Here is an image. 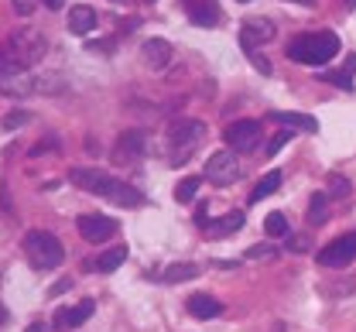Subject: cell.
<instances>
[{
  "label": "cell",
  "mask_w": 356,
  "mask_h": 332,
  "mask_svg": "<svg viewBox=\"0 0 356 332\" xmlns=\"http://www.w3.org/2000/svg\"><path fill=\"white\" fill-rule=\"evenodd\" d=\"M69 182L99 195V199H106V202H113V206H124V209H140L147 202L140 189H134V185L99 172V168H69Z\"/></svg>",
  "instance_id": "cell-1"
},
{
  "label": "cell",
  "mask_w": 356,
  "mask_h": 332,
  "mask_svg": "<svg viewBox=\"0 0 356 332\" xmlns=\"http://www.w3.org/2000/svg\"><path fill=\"white\" fill-rule=\"evenodd\" d=\"M339 38L332 31H309L288 42V58L298 65H325L329 58H336Z\"/></svg>",
  "instance_id": "cell-2"
},
{
  "label": "cell",
  "mask_w": 356,
  "mask_h": 332,
  "mask_svg": "<svg viewBox=\"0 0 356 332\" xmlns=\"http://www.w3.org/2000/svg\"><path fill=\"white\" fill-rule=\"evenodd\" d=\"M21 247H24V254H28V260H31L35 271H55L65 260L62 240L55 237V233H48V230H28Z\"/></svg>",
  "instance_id": "cell-3"
},
{
  "label": "cell",
  "mask_w": 356,
  "mask_h": 332,
  "mask_svg": "<svg viewBox=\"0 0 356 332\" xmlns=\"http://www.w3.org/2000/svg\"><path fill=\"white\" fill-rule=\"evenodd\" d=\"M202 138H206V124H199V120H175L168 127V141L175 147V161H185Z\"/></svg>",
  "instance_id": "cell-4"
},
{
  "label": "cell",
  "mask_w": 356,
  "mask_h": 332,
  "mask_svg": "<svg viewBox=\"0 0 356 332\" xmlns=\"http://www.w3.org/2000/svg\"><path fill=\"white\" fill-rule=\"evenodd\" d=\"M7 51L21 62V65H31V62H38L44 55V48H48V42H44L38 31H31V28H24V31H14L10 38H7Z\"/></svg>",
  "instance_id": "cell-5"
},
{
  "label": "cell",
  "mask_w": 356,
  "mask_h": 332,
  "mask_svg": "<svg viewBox=\"0 0 356 332\" xmlns=\"http://www.w3.org/2000/svg\"><path fill=\"white\" fill-rule=\"evenodd\" d=\"M315 260H318L322 267H346V264H353L356 260V230L336 237L332 243H325V247L315 254Z\"/></svg>",
  "instance_id": "cell-6"
},
{
  "label": "cell",
  "mask_w": 356,
  "mask_h": 332,
  "mask_svg": "<svg viewBox=\"0 0 356 332\" xmlns=\"http://www.w3.org/2000/svg\"><path fill=\"white\" fill-rule=\"evenodd\" d=\"M206 179L213 182V185H233L236 179H240V165H236V158H233V151H216V154H209V161H206Z\"/></svg>",
  "instance_id": "cell-7"
},
{
  "label": "cell",
  "mask_w": 356,
  "mask_h": 332,
  "mask_svg": "<svg viewBox=\"0 0 356 332\" xmlns=\"http://www.w3.org/2000/svg\"><path fill=\"white\" fill-rule=\"evenodd\" d=\"M76 230L86 243H106V240L117 233V219L113 216H103V213H86L76 219Z\"/></svg>",
  "instance_id": "cell-8"
},
{
  "label": "cell",
  "mask_w": 356,
  "mask_h": 332,
  "mask_svg": "<svg viewBox=\"0 0 356 332\" xmlns=\"http://www.w3.org/2000/svg\"><path fill=\"white\" fill-rule=\"evenodd\" d=\"M267 42H274V21H267V17H243V24H240V45L254 55L257 45H267Z\"/></svg>",
  "instance_id": "cell-9"
},
{
  "label": "cell",
  "mask_w": 356,
  "mask_h": 332,
  "mask_svg": "<svg viewBox=\"0 0 356 332\" xmlns=\"http://www.w3.org/2000/svg\"><path fill=\"white\" fill-rule=\"evenodd\" d=\"M222 138H226V144L233 151H254L257 141H261V124L257 120H233Z\"/></svg>",
  "instance_id": "cell-10"
},
{
  "label": "cell",
  "mask_w": 356,
  "mask_h": 332,
  "mask_svg": "<svg viewBox=\"0 0 356 332\" xmlns=\"http://www.w3.org/2000/svg\"><path fill=\"white\" fill-rule=\"evenodd\" d=\"M144 151H147V134H144V131H124V134L117 138L113 158H117V161H137Z\"/></svg>",
  "instance_id": "cell-11"
},
{
  "label": "cell",
  "mask_w": 356,
  "mask_h": 332,
  "mask_svg": "<svg viewBox=\"0 0 356 332\" xmlns=\"http://www.w3.org/2000/svg\"><path fill=\"white\" fill-rule=\"evenodd\" d=\"M96 312V301H79V305H69V308H58L55 315V326L58 329H79L83 322H89V315Z\"/></svg>",
  "instance_id": "cell-12"
},
{
  "label": "cell",
  "mask_w": 356,
  "mask_h": 332,
  "mask_svg": "<svg viewBox=\"0 0 356 332\" xmlns=\"http://www.w3.org/2000/svg\"><path fill=\"white\" fill-rule=\"evenodd\" d=\"M140 58H144V65L147 69H165L168 62H172V45L165 42V38H151V42H144L140 45Z\"/></svg>",
  "instance_id": "cell-13"
},
{
  "label": "cell",
  "mask_w": 356,
  "mask_h": 332,
  "mask_svg": "<svg viewBox=\"0 0 356 332\" xmlns=\"http://www.w3.org/2000/svg\"><path fill=\"white\" fill-rule=\"evenodd\" d=\"M188 21L199 28H216L220 24V7L216 0H192L188 3Z\"/></svg>",
  "instance_id": "cell-14"
},
{
  "label": "cell",
  "mask_w": 356,
  "mask_h": 332,
  "mask_svg": "<svg viewBox=\"0 0 356 332\" xmlns=\"http://www.w3.org/2000/svg\"><path fill=\"white\" fill-rule=\"evenodd\" d=\"M185 308H188V315L192 319H220L222 315V305L213 298V294H192L188 301H185Z\"/></svg>",
  "instance_id": "cell-15"
},
{
  "label": "cell",
  "mask_w": 356,
  "mask_h": 332,
  "mask_svg": "<svg viewBox=\"0 0 356 332\" xmlns=\"http://www.w3.org/2000/svg\"><path fill=\"white\" fill-rule=\"evenodd\" d=\"M69 31L79 35V38H86L89 31H96V10L89 3H76L69 10Z\"/></svg>",
  "instance_id": "cell-16"
},
{
  "label": "cell",
  "mask_w": 356,
  "mask_h": 332,
  "mask_svg": "<svg viewBox=\"0 0 356 332\" xmlns=\"http://www.w3.org/2000/svg\"><path fill=\"white\" fill-rule=\"evenodd\" d=\"M353 76H356V51L346 55V65L343 69H325V72H318V79L322 83H332V86H339V90H353Z\"/></svg>",
  "instance_id": "cell-17"
},
{
  "label": "cell",
  "mask_w": 356,
  "mask_h": 332,
  "mask_svg": "<svg viewBox=\"0 0 356 332\" xmlns=\"http://www.w3.org/2000/svg\"><path fill=\"white\" fill-rule=\"evenodd\" d=\"M281 127H288V131H305V134H315L318 131V120L309 117V113H295V110H288V113H270Z\"/></svg>",
  "instance_id": "cell-18"
},
{
  "label": "cell",
  "mask_w": 356,
  "mask_h": 332,
  "mask_svg": "<svg viewBox=\"0 0 356 332\" xmlns=\"http://www.w3.org/2000/svg\"><path fill=\"white\" fill-rule=\"evenodd\" d=\"M240 226H243V213L233 209V213H226L220 219H213V223L206 226V233H209V237H229V233H236Z\"/></svg>",
  "instance_id": "cell-19"
},
{
  "label": "cell",
  "mask_w": 356,
  "mask_h": 332,
  "mask_svg": "<svg viewBox=\"0 0 356 332\" xmlns=\"http://www.w3.org/2000/svg\"><path fill=\"white\" fill-rule=\"evenodd\" d=\"M124 260H127V243L110 247L106 254H99V257H96V271H99V274H113V271H117Z\"/></svg>",
  "instance_id": "cell-20"
},
{
  "label": "cell",
  "mask_w": 356,
  "mask_h": 332,
  "mask_svg": "<svg viewBox=\"0 0 356 332\" xmlns=\"http://www.w3.org/2000/svg\"><path fill=\"white\" fill-rule=\"evenodd\" d=\"M305 219H309L312 226H322V223L329 219V192H315V195H312Z\"/></svg>",
  "instance_id": "cell-21"
},
{
  "label": "cell",
  "mask_w": 356,
  "mask_h": 332,
  "mask_svg": "<svg viewBox=\"0 0 356 332\" xmlns=\"http://www.w3.org/2000/svg\"><path fill=\"white\" fill-rule=\"evenodd\" d=\"M199 274H202V267H199V264H172V267H165L161 281H168V285H181V281H192V278H199Z\"/></svg>",
  "instance_id": "cell-22"
},
{
  "label": "cell",
  "mask_w": 356,
  "mask_h": 332,
  "mask_svg": "<svg viewBox=\"0 0 356 332\" xmlns=\"http://www.w3.org/2000/svg\"><path fill=\"white\" fill-rule=\"evenodd\" d=\"M277 189H281V172H277V168H270L264 179L254 185V192H250V202H261V199H267V195H274Z\"/></svg>",
  "instance_id": "cell-23"
},
{
  "label": "cell",
  "mask_w": 356,
  "mask_h": 332,
  "mask_svg": "<svg viewBox=\"0 0 356 332\" xmlns=\"http://www.w3.org/2000/svg\"><path fill=\"white\" fill-rule=\"evenodd\" d=\"M199 185H202V179H199V175L181 179V182L175 185V202H192V199H195V192H199Z\"/></svg>",
  "instance_id": "cell-24"
},
{
  "label": "cell",
  "mask_w": 356,
  "mask_h": 332,
  "mask_svg": "<svg viewBox=\"0 0 356 332\" xmlns=\"http://www.w3.org/2000/svg\"><path fill=\"white\" fill-rule=\"evenodd\" d=\"M350 192H353V185H350L346 175H339V172L329 175V199H346Z\"/></svg>",
  "instance_id": "cell-25"
},
{
  "label": "cell",
  "mask_w": 356,
  "mask_h": 332,
  "mask_svg": "<svg viewBox=\"0 0 356 332\" xmlns=\"http://www.w3.org/2000/svg\"><path fill=\"white\" fill-rule=\"evenodd\" d=\"M264 230L270 237H288V216H284V213H267Z\"/></svg>",
  "instance_id": "cell-26"
},
{
  "label": "cell",
  "mask_w": 356,
  "mask_h": 332,
  "mask_svg": "<svg viewBox=\"0 0 356 332\" xmlns=\"http://www.w3.org/2000/svg\"><path fill=\"white\" fill-rule=\"evenodd\" d=\"M288 250H291V254H309L312 250V240L305 237V233H288Z\"/></svg>",
  "instance_id": "cell-27"
},
{
  "label": "cell",
  "mask_w": 356,
  "mask_h": 332,
  "mask_svg": "<svg viewBox=\"0 0 356 332\" xmlns=\"http://www.w3.org/2000/svg\"><path fill=\"white\" fill-rule=\"evenodd\" d=\"M270 257H274V247L270 243H254L247 250V260H270Z\"/></svg>",
  "instance_id": "cell-28"
},
{
  "label": "cell",
  "mask_w": 356,
  "mask_h": 332,
  "mask_svg": "<svg viewBox=\"0 0 356 332\" xmlns=\"http://www.w3.org/2000/svg\"><path fill=\"white\" fill-rule=\"evenodd\" d=\"M28 120H31V117H28L24 110H14V113H7V117H3V131H14V127H24Z\"/></svg>",
  "instance_id": "cell-29"
},
{
  "label": "cell",
  "mask_w": 356,
  "mask_h": 332,
  "mask_svg": "<svg viewBox=\"0 0 356 332\" xmlns=\"http://www.w3.org/2000/svg\"><path fill=\"white\" fill-rule=\"evenodd\" d=\"M288 141H291V131H281V134H274V138H270V144H267V154H277V151H281V147H284Z\"/></svg>",
  "instance_id": "cell-30"
},
{
  "label": "cell",
  "mask_w": 356,
  "mask_h": 332,
  "mask_svg": "<svg viewBox=\"0 0 356 332\" xmlns=\"http://www.w3.org/2000/svg\"><path fill=\"white\" fill-rule=\"evenodd\" d=\"M35 3H38V0H10L14 14H21V17H31V14H35Z\"/></svg>",
  "instance_id": "cell-31"
},
{
  "label": "cell",
  "mask_w": 356,
  "mask_h": 332,
  "mask_svg": "<svg viewBox=\"0 0 356 332\" xmlns=\"http://www.w3.org/2000/svg\"><path fill=\"white\" fill-rule=\"evenodd\" d=\"M195 226H202V230L209 226V206H206V202L195 206Z\"/></svg>",
  "instance_id": "cell-32"
},
{
  "label": "cell",
  "mask_w": 356,
  "mask_h": 332,
  "mask_svg": "<svg viewBox=\"0 0 356 332\" xmlns=\"http://www.w3.org/2000/svg\"><path fill=\"white\" fill-rule=\"evenodd\" d=\"M250 62H254V69H257L261 76H270V62H267L261 51H254V55H250Z\"/></svg>",
  "instance_id": "cell-33"
},
{
  "label": "cell",
  "mask_w": 356,
  "mask_h": 332,
  "mask_svg": "<svg viewBox=\"0 0 356 332\" xmlns=\"http://www.w3.org/2000/svg\"><path fill=\"white\" fill-rule=\"evenodd\" d=\"M55 147H58V141H55V138H48L44 144H35V147H31V158H38V154H44V151H55Z\"/></svg>",
  "instance_id": "cell-34"
},
{
  "label": "cell",
  "mask_w": 356,
  "mask_h": 332,
  "mask_svg": "<svg viewBox=\"0 0 356 332\" xmlns=\"http://www.w3.org/2000/svg\"><path fill=\"white\" fill-rule=\"evenodd\" d=\"M89 51H110L113 48V42H86Z\"/></svg>",
  "instance_id": "cell-35"
},
{
  "label": "cell",
  "mask_w": 356,
  "mask_h": 332,
  "mask_svg": "<svg viewBox=\"0 0 356 332\" xmlns=\"http://www.w3.org/2000/svg\"><path fill=\"white\" fill-rule=\"evenodd\" d=\"M69 288H72V281H58V285L51 288V298H55V294H62V291H69Z\"/></svg>",
  "instance_id": "cell-36"
},
{
  "label": "cell",
  "mask_w": 356,
  "mask_h": 332,
  "mask_svg": "<svg viewBox=\"0 0 356 332\" xmlns=\"http://www.w3.org/2000/svg\"><path fill=\"white\" fill-rule=\"evenodd\" d=\"M42 3L48 10H62V7H65V0H42Z\"/></svg>",
  "instance_id": "cell-37"
},
{
  "label": "cell",
  "mask_w": 356,
  "mask_h": 332,
  "mask_svg": "<svg viewBox=\"0 0 356 332\" xmlns=\"http://www.w3.org/2000/svg\"><path fill=\"white\" fill-rule=\"evenodd\" d=\"M24 332H48V326H44V322H31Z\"/></svg>",
  "instance_id": "cell-38"
},
{
  "label": "cell",
  "mask_w": 356,
  "mask_h": 332,
  "mask_svg": "<svg viewBox=\"0 0 356 332\" xmlns=\"http://www.w3.org/2000/svg\"><path fill=\"white\" fill-rule=\"evenodd\" d=\"M288 3H302V7H315V0H288Z\"/></svg>",
  "instance_id": "cell-39"
},
{
  "label": "cell",
  "mask_w": 356,
  "mask_h": 332,
  "mask_svg": "<svg viewBox=\"0 0 356 332\" xmlns=\"http://www.w3.org/2000/svg\"><path fill=\"white\" fill-rule=\"evenodd\" d=\"M3 322H7V308L0 305V326H3Z\"/></svg>",
  "instance_id": "cell-40"
},
{
  "label": "cell",
  "mask_w": 356,
  "mask_h": 332,
  "mask_svg": "<svg viewBox=\"0 0 356 332\" xmlns=\"http://www.w3.org/2000/svg\"><path fill=\"white\" fill-rule=\"evenodd\" d=\"M346 3H350V7H356V0H346Z\"/></svg>",
  "instance_id": "cell-41"
},
{
  "label": "cell",
  "mask_w": 356,
  "mask_h": 332,
  "mask_svg": "<svg viewBox=\"0 0 356 332\" xmlns=\"http://www.w3.org/2000/svg\"><path fill=\"white\" fill-rule=\"evenodd\" d=\"M147 3H154V0H147Z\"/></svg>",
  "instance_id": "cell-42"
},
{
  "label": "cell",
  "mask_w": 356,
  "mask_h": 332,
  "mask_svg": "<svg viewBox=\"0 0 356 332\" xmlns=\"http://www.w3.org/2000/svg\"><path fill=\"white\" fill-rule=\"evenodd\" d=\"M240 3H247V0H240Z\"/></svg>",
  "instance_id": "cell-43"
}]
</instances>
